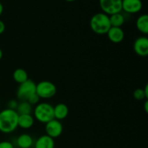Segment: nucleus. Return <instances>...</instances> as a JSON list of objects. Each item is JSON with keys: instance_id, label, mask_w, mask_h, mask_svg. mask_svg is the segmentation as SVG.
<instances>
[{"instance_id": "nucleus-1", "label": "nucleus", "mask_w": 148, "mask_h": 148, "mask_svg": "<svg viewBox=\"0 0 148 148\" xmlns=\"http://www.w3.org/2000/svg\"><path fill=\"white\" fill-rule=\"evenodd\" d=\"M18 114L14 110L6 108L0 112V132L4 134L13 132L18 127Z\"/></svg>"}, {"instance_id": "nucleus-2", "label": "nucleus", "mask_w": 148, "mask_h": 148, "mask_svg": "<svg viewBox=\"0 0 148 148\" xmlns=\"http://www.w3.org/2000/svg\"><path fill=\"white\" fill-rule=\"evenodd\" d=\"M90 25L92 31L96 34H106L111 27L109 16L103 12L97 13L91 17Z\"/></svg>"}, {"instance_id": "nucleus-3", "label": "nucleus", "mask_w": 148, "mask_h": 148, "mask_svg": "<svg viewBox=\"0 0 148 148\" xmlns=\"http://www.w3.org/2000/svg\"><path fill=\"white\" fill-rule=\"evenodd\" d=\"M34 116L39 122L46 124L54 119L53 107L48 103H40L34 108Z\"/></svg>"}, {"instance_id": "nucleus-4", "label": "nucleus", "mask_w": 148, "mask_h": 148, "mask_svg": "<svg viewBox=\"0 0 148 148\" xmlns=\"http://www.w3.org/2000/svg\"><path fill=\"white\" fill-rule=\"evenodd\" d=\"M36 92L40 98L49 99L56 95V87L50 81L43 80L36 84Z\"/></svg>"}, {"instance_id": "nucleus-5", "label": "nucleus", "mask_w": 148, "mask_h": 148, "mask_svg": "<svg viewBox=\"0 0 148 148\" xmlns=\"http://www.w3.org/2000/svg\"><path fill=\"white\" fill-rule=\"evenodd\" d=\"M36 84L32 79H28L20 84L17 90V97L20 101H27L30 95L36 93Z\"/></svg>"}, {"instance_id": "nucleus-6", "label": "nucleus", "mask_w": 148, "mask_h": 148, "mask_svg": "<svg viewBox=\"0 0 148 148\" xmlns=\"http://www.w3.org/2000/svg\"><path fill=\"white\" fill-rule=\"evenodd\" d=\"M99 4L103 12L108 16L122 10V0H99Z\"/></svg>"}, {"instance_id": "nucleus-7", "label": "nucleus", "mask_w": 148, "mask_h": 148, "mask_svg": "<svg viewBox=\"0 0 148 148\" xmlns=\"http://www.w3.org/2000/svg\"><path fill=\"white\" fill-rule=\"evenodd\" d=\"M46 134L51 138H57L63 132V126L60 122V121L53 119V120L49 122L46 123V127H45Z\"/></svg>"}, {"instance_id": "nucleus-8", "label": "nucleus", "mask_w": 148, "mask_h": 148, "mask_svg": "<svg viewBox=\"0 0 148 148\" xmlns=\"http://www.w3.org/2000/svg\"><path fill=\"white\" fill-rule=\"evenodd\" d=\"M134 51L140 56H147L148 55V38L145 36L137 38L134 43Z\"/></svg>"}, {"instance_id": "nucleus-9", "label": "nucleus", "mask_w": 148, "mask_h": 148, "mask_svg": "<svg viewBox=\"0 0 148 148\" xmlns=\"http://www.w3.org/2000/svg\"><path fill=\"white\" fill-rule=\"evenodd\" d=\"M143 8L141 0H122V10L130 14L139 12Z\"/></svg>"}, {"instance_id": "nucleus-10", "label": "nucleus", "mask_w": 148, "mask_h": 148, "mask_svg": "<svg viewBox=\"0 0 148 148\" xmlns=\"http://www.w3.org/2000/svg\"><path fill=\"white\" fill-rule=\"evenodd\" d=\"M106 34L109 40L114 43H121L124 38V32L121 27H111Z\"/></svg>"}, {"instance_id": "nucleus-11", "label": "nucleus", "mask_w": 148, "mask_h": 148, "mask_svg": "<svg viewBox=\"0 0 148 148\" xmlns=\"http://www.w3.org/2000/svg\"><path fill=\"white\" fill-rule=\"evenodd\" d=\"M54 140L47 134L40 136L35 143V148H55Z\"/></svg>"}, {"instance_id": "nucleus-12", "label": "nucleus", "mask_w": 148, "mask_h": 148, "mask_svg": "<svg viewBox=\"0 0 148 148\" xmlns=\"http://www.w3.org/2000/svg\"><path fill=\"white\" fill-rule=\"evenodd\" d=\"M69 114V108L64 103H58L53 107V116L56 120L64 119Z\"/></svg>"}, {"instance_id": "nucleus-13", "label": "nucleus", "mask_w": 148, "mask_h": 148, "mask_svg": "<svg viewBox=\"0 0 148 148\" xmlns=\"http://www.w3.org/2000/svg\"><path fill=\"white\" fill-rule=\"evenodd\" d=\"M18 127L24 130H28L31 128L34 124V118L31 114H24L19 115L18 116Z\"/></svg>"}, {"instance_id": "nucleus-14", "label": "nucleus", "mask_w": 148, "mask_h": 148, "mask_svg": "<svg viewBox=\"0 0 148 148\" xmlns=\"http://www.w3.org/2000/svg\"><path fill=\"white\" fill-rule=\"evenodd\" d=\"M33 144V138L27 134H20L17 139V145L19 148H30Z\"/></svg>"}, {"instance_id": "nucleus-15", "label": "nucleus", "mask_w": 148, "mask_h": 148, "mask_svg": "<svg viewBox=\"0 0 148 148\" xmlns=\"http://www.w3.org/2000/svg\"><path fill=\"white\" fill-rule=\"evenodd\" d=\"M137 27L140 32L143 34L147 35L148 33V15L147 14H142L137 18Z\"/></svg>"}, {"instance_id": "nucleus-16", "label": "nucleus", "mask_w": 148, "mask_h": 148, "mask_svg": "<svg viewBox=\"0 0 148 148\" xmlns=\"http://www.w3.org/2000/svg\"><path fill=\"white\" fill-rule=\"evenodd\" d=\"M12 77L13 79L19 84L23 83L29 79L27 72L24 69H21V68H18L14 71Z\"/></svg>"}, {"instance_id": "nucleus-17", "label": "nucleus", "mask_w": 148, "mask_h": 148, "mask_svg": "<svg viewBox=\"0 0 148 148\" xmlns=\"http://www.w3.org/2000/svg\"><path fill=\"white\" fill-rule=\"evenodd\" d=\"M110 23L111 27H121L125 22V18L121 12L116 13L109 16Z\"/></svg>"}, {"instance_id": "nucleus-18", "label": "nucleus", "mask_w": 148, "mask_h": 148, "mask_svg": "<svg viewBox=\"0 0 148 148\" xmlns=\"http://www.w3.org/2000/svg\"><path fill=\"white\" fill-rule=\"evenodd\" d=\"M32 106L27 101H21L17 105L16 111L18 115H24V114H31Z\"/></svg>"}, {"instance_id": "nucleus-19", "label": "nucleus", "mask_w": 148, "mask_h": 148, "mask_svg": "<svg viewBox=\"0 0 148 148\" xmlns=\"http://www.w3.org/2000/svg\"><path fill=\"white\" fill-rule=\"evenodd\" d=\"M134 98H135L137 101H142V100L147 99V97H146L145 92L144 89H142V88H138V89H136L134 91Z\"/></svg>"}, {"instance_id": "nucleus-20", "label": "nucleus", "mask_w": 148, "mask_h": 148, "mask_svg": "<svg viewBox=\"0 0 148 148\" xmlns=\"http://www.w3.org/2000/svg\"><path fill=\"white\" fill-rule=\"evenodd\" d=\"M39 101H40V98H39V96L36 94V93L30 95V96L29 97L28 99H27V101L30 104V105L33 106V105H37V104L38 103Z\"/></svg>"}, {"instance_id": "nucleus-21", "label": "nucleus", "mask_w": 148, "mask_h": 148, "mask_svg": "<svg viewBox=\"0 0 148 148\" xmlns=\"http://www.w3.org/2000/svg\"><path fill=\"white\" fill-rule=\"evenodd\" d=\"M0 148H14L12 143L9 141L0 142Z\"/></svg>"}, {"instance_id": "nucleus-22", "label": "nucleus", "mask_w": 148, "mask_h": 148, "mask_svg": "<svg viewBox=\"0 0 148 148\" xmlns=\"http://www.w3.org/2000/svg\"><path fill=\"white\" fill-rule=\"evenodd\" d=\"M17 105H18V103H17V101H14V100H11L10 101H9L8 108H10V109L16 111V108H17Z\"/></svg>"}, {"instance_id": "nucleus-23", "label": "nucleus", "mask_w": 148, "mask_h": 148, "mask_svg": "<svg viewBox=\"0 0 148 148\" xmlns=\"http://www.w3.org/2000/svg\"><path fill=\"white\" fill-rule=\"evenodd\" d=\"M4 30H5V24H4L2 20H0V35L2 34Z\"/></svg>"}, {"instance_id": "nucleus-24", "label": "nucleus", "mask_w": 148, "mask_h": 148, "mask_svg": "<svg viewBox=\"0 0 148 148\" xmlns=\"http://www.w3.org/2000/svg\"><path fill=\"white\" fill-rule=\"evenodd\" d=\"M145 110L146 113L148 112V101L146 100L145 102Z\"/></svg>"}, {"instance_id": "nucleus-25", "label": "nucleus", "mask_w": 148, "mask_h": 148, "mask_svg": "<svg viewBox=\"0 0 148 148\" xmlns=\"http://www.w3.org/2000/svg\"><path fill=\"white\" fill-rule=\"evenodd\" d=\"M148 85H147L145 86V88H144V90H145V95H146V97H147V99L148 98Z\"/></svg>"}, {"instance_id": "nucleus-26", "label": "nucleus", "mask_w": 148, "mask_h": 148, "mask_svg": "<svg viewBox=\"0 0 148 148\" xmlns=\"http://www.w3.org/2000/svg\"><path fill=\"white\" fill-rule=\"evenodd\" d=\"M3 10H4V7H3L2 4H1V3L0 2V16H1V14H2Z\"/></svg>"}, {"instance_id": "nucleus-27", "label": "nucleus", "mask_w": 148, "mask_h": 148, "mask_svg": "<svg viewBox=\"0 0 148 148\" xmlns=\"http://www.w3.org/2000/svg\"><path fill=\"white\" fill-rule=\"evenodd\" d=\"M2 56H3V52L2 51H1V49H0V60L2 59Z\"/></svg>"}, {"instance_id": "nucleus-28", "label": "nucleus", "mask_w": 148, "mask_h": 148, "mask_svg": "<svg viewBox=\"0 0 148 148\" xmlns=\"http://www.w3.org/2000/svg\"><path fill=\"white\" fill-rule=\"evenodd\" d=\"M64 1H69V2H72V1H76V0H64Z\"/></svg>"}, {"instance_id": "nucleus-29", "label": "nucleus", "mask_w": 148, "mask_h": 148, "mask_svg": "<svg viewBox=\"0 0 148 148\" xmlns=\"http://www.w3.org/2000/svg\"></svg>"}]
</instances>
